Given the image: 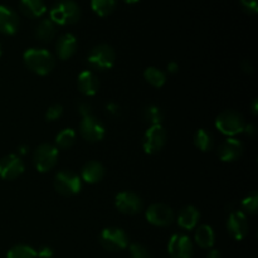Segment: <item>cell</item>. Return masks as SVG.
I'll return each mask as SVG.
<instances>
[{
  "label": "cell",
  "mask_w": 258,
  "mask_h": 258,
  "mask_svg": "<svg viewBox=\"0 0 258 258\" xmlns=\"http://www.w3.org/2000/svg\"><path fill=\"white\" fill-rule=\"evenodd\" d=\"M23 60L28 70L38 76H47L54 70L55 58L44 48H29L23 53Z\"/></svg>",
  "instance_id": "1"
},
{
  "label": "cell",
  "mask_w": 258,
  "mask_h": 258,
  "mask_svg": "<svg viewBox=\"0 0 258 258\" xmlns=\"http://www.w3.org/2000/svg\"><path fill=\"white\" fill-rule=\"evenodd\" d=\"M81 9L73 0H58L49 10V19L55 25H72L80 20Z\"/></svg>",
  "instance_id": "2"
},
{
  "label": "cell",
  "mask_w": 258,
  "mask_h": 258,
  "mask_svg": "<svg viewBox=\"0 0 258 258\" xmlns=\"http://www.w3.org/2000/svg\"><path fill=\"white\" fill-rule=\"evenodd\" d=\"M116 52L110 44L101 43L95 45L87 55V63L97 71H108L115 66Z\"/></svg>",
  "instance_id": "3"
},
{
  "label": "cell",
  "mask_w": 258,
  "mask_h": 258,
  "mask_svg": "<svg viewBox=\"0 0 258 258\" xmlns=\"http://www.w3.org/2000/svg\"><path fill=\"white\" fill-rule=\"evenodd\" d=\"M244 126H246V121L243 116L233 110L223 111L216 118V127L218 128L219 133L228 138H233L243 133Z\"/></svg>",
  "instance_id": "4"
},
{
  "label": "cell",
  "mask_w": 258,
  "mask_h": 258,
  "mask_svg": "<svg viewBox=\"0 0 258 258\" xmlns=\"http://www.w3.org/2000/svg\"><path fill=\"white\" fill-rule=\"evenodd\" d=\"M59 151L55 145L49 143L40 144L33 153V165L39 173H48L58 163Z\"/></svg>",
  "instance_id": "5"
},
{
  "label": "cell",
  "mask_w": 258,
  "mask_h": 258,
  "mask_svg": "<svg viewBox=\"0 0 258 258\" xmlns=\"http://www.w3.org/2000/svg\"><path fill=\"white\" fill-rule=\"evenodd\" d=\"M54 189L63 197L76 196L82 189V180L80 175L72 170H60L54 176Z\"/></svg>",
  "instance_id": "6"
},
{
  "label": "cell",
  "mask_w": 258,
  "mask_h": 258,
  "mask_svg": "<svg viewBox=\"0 0 258 258\" xmlns=\"http://www.w3.org/2000/svg\"><path fill=\"white\" fill-rule=\"evenodd\" d=\"M100 243L106 251L120 252L128 246V236L122 228L107 227L101 232Z\"/></svg>",
  "instance_id": "7"
},
{
  "label": "cell",
  "mask_w": 258,
  "mask_h": 258,
  "mask_svg": "<svg viewBox=\"0 0 258 258\" xmlns=\"http://www.w3.org/2000/svg\"><path fill=\"white\" fill-rule=\"evenodd\" d=\"M145 218L151 226L168 227L175 221V213L168 204L153 203L145 211Z\"/></svg>",
  "instance_id": "8"
},
{
  "label": "cell",
  "mask_w": 258,
  "mask_h": 258,
  "mask_svg": "<svg viewBox=\"0 0 258 258\" xmlns=\"http://www.w3.org/2000/svg\"><path fill=\"white\" fill-rule=\"evenodd\" d=\"M166 130L163 125H153L146 130L143 139V149L149 155L160 153L166 144Z\"/></svg>",
  "instance_id": "9"
},
{
  "label": "cell",
  "mask_w": 258,
  "mask_h": 258,
  "mask_svg": "<svg viewBox=\"0 0 258 258\" xmlns=\"http://www.w3.org/2000/svg\"><path fill=\"white\" fill-rule=\"evenodd\" d=\"M115 206L121 213L135 216L144 209V202L139 194L130 190H123L115 197Z\"/></svg>",
  "instance_id": "10"
},
{
  "label": "cell",
  "mask_w": 258,
  "mask_h": 258,
  "mask_svg": "<svg viewBox=\"0 0 258 258\" xmlns=\"http://www.w3.org/2000/svg\"><path fill=\"white\" fill-rule=\"evenodd\" d=\"M168 253L171 258H193V242H191V239L186 234H173L170 237V239H169Z\"/></svg>",
  "instance_id": "11"
},
{
  "label": "cell",
  "mask_w": 258,
  "mask_h": 258,
  "mask_svg": "<svg viewBox=\"0 0 258 258\" xmlns=\"http://www.w3.org/2000/svg\"><path fill=\"white\" fill-rule=\"evenodd\" d=\"M227 231L236 241H243L249 232L247 216L242 211H231L227 218Z\"/></svg>",
  "instance_id": "12"
},
{
  "label": "cell",
  "mask_w": 258,
  "mask_h": 258,
  "mask_svg": "<svg viewBox=\"0 0 258 258\" xmlns=\"http://www.w3.org/2000/svg\"><path fill=\"white\" fill-rule=\"evenodd\" d=\"M80 134L88 143H98L106 135V128L103 123L95 116L82 117L80 123Z\"/></svg>",
  "instance_id": "13"
},
{
  "label": "cell",
  "mask_w": 258,
  "mask_h": 258,
  "mask_svg": "<svg viewBox=\"0 0 258 258\" xmlns=\"http://www.w3.org/2000/svg\"><path fill=\"white\" fill-rule=\"evenodd\" d=\"M25 170L22 159L15 154H9L0 159V178L4 180H14Z\"/></svg>",
  "instance_id": "14"
},
{
  "label": "cell",
  "mask_w": 258,
  "mask_h": 258,
  "mask_svg": "<svg viewBox=\"0 0 258 258\" xmlns=\"http://www.w3.org/2000/svg\"><path fill=\"white\" fill-rule=\"evenodd\" d=\"M244 153V145L236 138H228L218 146V158L223 163H233L242 158Z\"/></svg>",
  "instance_id": "15"
},
{
  "label": "cell",
  "mask_w": 258,
  "mask_h": 258,
  "mask_svg": "<svg viewBox=\"0 0 258 258\" xmlns=\"http://www.w3.org/2000/svg\"><path fill=\"white\" fill-rule=\"evenodd\" d=\"M20 20L17 13L9 7L0 5V33L14 35L19 30Z\"/></svg>",
  "instance_id": "16"
},
{
  "label": "cell",
  "mask_w": 258,
  "mask_h": 258,
  "mask_svg": "<svg viewBox=\"0 0 258 258\" xmlns=\"http://www.w3.org/2000/svg\"><path fill=\"white\" fill-rule=\"evenodd\" d=\"M77 86L80 92L86 97H92V96L97 95L98 90H100V80L96 76L95 72L90 70L82 71L78 75L77 78Z\"/></svg>",
  "instance_id": "17"
},
{
  "label": "cell",
  "mask_w": 258,
  "mask_h": 258,
  "mask_svg": "<svg viewBox=\"0 0 258 258\" xmlns=\"http://www.w3.org/2000/svg\"><path fill=\"white\" fill-rule=\"evenodd\" d=\"M77 47V38L72 33H66L58 38L57 43H55V52H57L59 59L67 60L75 55Z\"/></svg>",
  "instance_id": "18"
},
{
  "label": "cell",
  "mask_w": 258,
  "mask_h": 258,
  "mask_svg": "<svg viewBox=\"0 0 258 258\" xmlns=\"http://www.w3.org/2000/svg\"><path fill=\"white\" fill-rule=\"evenodd\" d=\"M105 166L100 161L91 160L83 165L81 169V180L86 181L87 184H97L105 178Z\"/></svg>",
  "instance_id": "19"
},
{
  "label": "cell",
  "mask_w": 258,
  "mask_h": 258,
  "mask_svg": "<svg viewBox=\"0 0 258 258\" xmlns=\"http://www.w3.org/2000/svg\"><path fill=\"white\" fill-rule=\"evenodd\" d=\"M201 219L199 209L194 206H185L178 214V226L184 231H193Z\"/></svg>",
  "instance_id": "20"
},
{
  "label": "cell",
  "mask_w": 258,
  "mask_h": 258,
  "mask_svg": "<svg viewBox=\"0 0 258 258\" xmlns=\"http://www.w3.org/2000/svg\"><path fill=\"white\" fill-rule=\"evenodd\" d=\"M19 9L25 17L38 19L47 13V5L44 0H19Z\"/></svg>",
  "instance_id": "21"
},
{
  "label": "cell",
  "mask_w": 258,
  "mask_h": 258,
  "mask_svg": "<svg viewBox=\"0 0 258 258\" xmlns=\"http://www.w3.org/2000/svg\"><path fill=\"white\" fill-rule=\"evenodd\" d=\"M194 241L198 244V247L203 249H211L216 242V233L214 229L209 224H201L197 227L196 234H194Z\"/></svg>",
  "instance_id": "22"
},
{
  "label": "cell",
  "mask_w": 258,
  "mask_h": 258,
  "mask_svg": "<svg viewBox=\"0 0 258 258\" xmlns=\"http://www.w3.org/2000/svg\"><path fill=\"white\" fill-rule=\"evenodd\" d=\"M34 35L39 42L43 43H49L57 35V25L48 18V19H43L38 23L35 27Z\"/></svg>",
  "instance_id": "23"
},
{
  "label": "cell",
  "mask_w": 258,
  "mask_h": 258,
  "mask_svg": "<svg viewBox=\"0 0 258 258\" xmlns=\"http://www.w3.org/2000/svg\"><path fill=\"white\" fill-rule=\"evenodd\" d=\"M193 143L198 150L207 153V151H211L213 149L214 138L211 131H208L207 128H198L194 134Z\"/></svg>",
  "instance_id": "24"
},
{
  "label": "cell",
  "mask_w": 258,
  "mask_h": 258,
  "mask_svg": "<svg viewBox=\"0 0 258 258\" xmlns=\"http://www.w3.org/2000/svg\"><path fill=\"white\" fill-rule=\"evenodd\" d=\"M144 78L149 85L155 88H161L166 83V73L158 67L145 68Z\"/></svg>",
  "instance_id": "25"
},
{
  "label": "cell",
  "mask_w": 258,
  "mask_h": 258,
  "mask_svg": "<svg viewBox=\"0 0 258 258\" xmlns=\"http://www.w3.org/2000/svg\"><path fill=\"white\" fill-rule=\"evenodd\" d=\"M117 0H91V9L98 17H108L115 12Z\"/></svg>",
  "instance_id": "26"
},
{
  "label": "cell",
  "mask_w": 258,
  "mask_h": 258,
  "mask_svg": "<svg viewBox=\"0 0 258 258\" xmlns=\"http://www.w3.org/2000/svg\"><path fill=\"white\" fill-rule=\"evenodd\" d=\"M75 141L76 131L71 127L63 128V130H60L55 135V145H57V148L63 149V150H67V149L72 148Z\"/></svg>",
  "instance_id": "27"
},
{
  "label": "cell",
  "mask_w": 258,
  "mask_h": 258,
  "mask_svg": "<svg viewBox=\"0 0 258 258\" xmlns=\"http://www.w3.org/2000/svg\"><path fill=\"white\" fill-rule=\"evenodd\" d=\"M143 118L145 122L153 125H161L164 120V113L161 108L156 105H149L143 110Z\"/></svg>",
  "instance_id": "28"
},
{
  "label": "cell",
  "mask_w": 258,
  "mask_h": 258,
  "mask_svg": "<svg viewBox=\"0 0 258 258\" xmlns=\"http://www.w3.org/2000/svg\"><path fill=\"white\" fill-rule=\"evenodd\" d=\"M7 258H37V251L28 244H15L8 251Z\"/></svg>",
  "instance_id": "29"
},
{
  "label": "cell",
  "mask_w": 258,
  "mask_h": 258,
  "mask_svg": "<svg viewBox=\"0 0 258 258\" xmlns=\"http://www.w3.org/2000/svg\"><path fill=\"white\" fill-rule=\"evenodd\" d=\"M241 209L244 214L256 216L258 211V194L257 191L248 194L243 201L241 202Z\"/></svg>",
  "instance_id": "30"
},
{
  "label": "cell",
  "mask_w": 258,
  "mask_h": 258,
  "mask_svg": "<svg viewBox=\"0 0 258 258\" xmlns=\"http://www.w3.org/2000/svg\"><path fill=\"white\" fill-rule=\"evenodd\" d=\"M130 256L131 258H153L148 248L140 243L130 244Z\"/></svg>",
  "instance_id": "31"
},
{
  "label": "cell",
  "mask_w": 258,
  "mask_h": 258,
  "mask_svg": "<svg viewBox=\"0 0 258 258\" xmlns=\"http://www.w3.org/2000/svg\"><path fill=\"white\" fill-rule=\"evenodd\" d=\"M63 115V106L59 103H54V105L50 106L49 108L45 112V120L53 122V121H57L62 117Z\"/></svg>",
  "instance_id": "32"
},
{
  "label": "cell",
  "mask_w": 258,
  "mask_h": 258,
  "mask_svg": "<svg viewBox=\"0 0 258 258\" xmlns=\"http://www.w3.org/2000/svg\"><path fill=\"white\" fill-rule=\"evenodd\" d=\"M243 7V9L246 10L248 14H257L258 12V0H239Z\"/></svg>",
  "instance_id": "33"
},
{
  "label": "cell",
  "mask_w": 258,
  "mask_h": 258,
  "mask_svg": "<svg viewBox=\"0 0 258 258\" xmlns=\"http://www.w3.org/2000/svg\"><path fill=\"white\" fill-rule=\"evenodd\" d=\"M78 112L82 117H87V116L92 115V106L87 102H83L78 105Z\"/></svg>",
  "instance_id": "34"
},
{
  "label": "cell",
  "mask_w": 258,
  "mask_h": 258,
  "mask_svg": "<svg viewBox=\"0 0 258 258\" xmlns=\"http://www.w3.org/2000/svg\"><path fill=\"white\" fill-rule=\"evenodd\" d=\"M53 256H54V252L49 246L40 247L39 251L37 252V258H53Z\"/></svg>",
  "instance_id": "35"
},
{
  "label": "cell",
  "mask_w": 258,
  "mask_h": 258,
  "mask_svg": "<svg viewBox=\"0 0 258 258\" xmlns=\"http://www.w3.org/2000/svg\"><path fill=\"white\" fill-rule=\"evenodd\" d=\"M106 111H107L110 115L112 116H120L121 113V107L115 102H110L106 105Z\"/></svg>",
  "instance_id": "36"
},
{
  "label": "cell",
  "mask_w": 258,
  "mask_h": 258,
  "mask_svg": "<svg viewBox=\"0 0 258 258\" xmlns=\"http://www.w3.org/2000/svg\"><path fill=\"white\" fill-rule=\"evenodd\" d=\"M243 133L246 134V135L248 136V138H253V136H256V134H257L256 126L252 125V123H246V126H244Z\"/></svg>",
  "instance_id": "37"
},
{
  "label": "cell",
  "mask_w": 258,
  "mask_h": 258,
  "mask_svg": "<svg viewBox=\"0 0 258 258\" xmlns=\"http://www.w3.org/2000/svg\"><path fill=\"white\" fill-rule=\"evenodd\" d=\"M168 72L171 73V75H175V73L179 72V64L176 62H169L168 63Z\"/></svg>",
  "instance_id": "38"
},
{
  "label": "cell",
  "mask_w": 258,
  "mask_h": 258,
  "mask_svg": "<svg viewBox=\"0 0 258 258\" xmlns=\"http://www.w3.org/2000/svg\"><path fill=\"white\" fill-rule=\"evenodd\" d=\"M207 258H222V253L221 251H218V249L211 248L209 249L208 254H207Z\"/></svg>",
  "instance_id": "39"
},
{
  "label": "cell",
  "mask_w": 258,
  "mask_h": 258,
  "mask_svg": "<svg viewBox=\"0 0 258 258\" xmlns=\"http://www.w3.org/2000/svg\"><path fill=\"white\" fill-rule=\"evenodd\" d=\"M242 68H243V71L246 73H252V72H253V67H252L251 62H249L248 59L244 60L243 64H242Z\"/></svg>",
  "instance_id": "40"
},
{
  "label": "cell",
  "mask_w": 258,
  "mask_h": 258,
  "mask_svg": "<svg viewBox=\"0 0 258 258\" xmlns=\"http://www.w3.org/2000/svg\"><path fill=\"white\" fill-rule=\"evenodd\" d=\"M258 106H257V100H253V102H252V113H253L254 116H257L258 111H257Z\"/></svg>",
  "instance_id": "41"
},
{
  "label": "cell",
  "mask_w": 258,
  "mask_h": 258,
  "mask_svg": "<svg viewBox=\"0 0 258 258\" xmlns=\"http://www.w3.org/2000/svg\"><path fill=\"white\" fill-rule=\"evenodd\" d=\"M122 2L126 3V4H128V5H134V4H138L140 0H122Z\"/></svg>",
  "instance_id": "42"
},
{
  "label": "cell",
  "mask_w": 258,
  "mask_h": 258,
  "mask_svg": "<svg viewBox=\"0 0 258 258\" xmlns=\"http://www.w3.org/2000/svg\"><path fill=\"white\" fill-rule=\"evenodd\" d=\"M0 57H2V47H0Z\"/></svg>",
  "instance_id": "43"
}]
</instances>
